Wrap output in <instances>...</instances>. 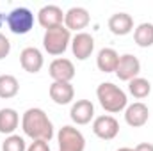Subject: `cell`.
I'll return each mask as SVG.
<instances>
[{
  "mask_svg": "<svg viewBox=\"0 0 153 151\" xmlns=\"http://www.w3.org/2000/svg\"><path fill=\"white\" fill-rule=\"evenodd\" d=\"M22 128L27 137L32 141H45L50 142L53 137V124L48 115L41 109H29L22 117Z\"/></svg>",
  "mask_w": 153,
  "mask_h": 151,
  "instance_id": "cell-1",
  "label": "cell"
},
{
  "mask_svg": "<svg viewBox=\"0 0 153 151\" xmlns=\"http://www.w3.org/2000/svg\"><path fill=\"white\" fill-rule=\"evenodd\" d=\"M96 96L100 105L103 107V110L111 114H117L121 112L126 107V94L123 89H119L117 85H114L112 82H103L98 85L96 89Z\"/></svg>",
  "mask_w": 153,
  "mask_h": 151,
  "instance_id": "cell-2",
  "label": "cell"
},
{
  "mask_svg": "<svg viewBox=\"0 0 153 151\" xmlns=\"http://www.w3.org/2000/svg\"><path fill=\"white\" fill-rule=\"evenodd\" d=\"M70 41H71L70 30L64 25H59V27L48 29L45 32V36H43V46H45V50L50 55H61V53L66 52Z\"/></svg>",
  "mask_w": 153,
  "mask_h": 151,
  "instance_id": "cell-3",
  "label": "cell"
},
{
  "mask_svg": "<svg viewBox=\"0 0 153 151\" xmlns=\"http://www.w3.org/2000/svg\"><path fill=\"white\" fill-rule=\"evenodd\" d=\"M5 23L13 34H27L34 27V14L27 7H16L5 16Z\"/></svg>",
  "mask_w": 153,
  "mask_h": 151,
  "instance_id": "cell-4",
  "label": "cell"
},
{
  "mask_svg": "<svg viewBox=\"0 0 153 151\" xmlns=\"http://www.w3.org/2000/svg\"><path fill=\"white\" fill-rule=\"evenodd\" d=\"M59 141V151H84L85 148V139L73 126H62L57 133Z\"/></svg>",
  "mask_w": 153,
  "mask_h": 151,
  "instance_id": "cell-5",
  "label": "cell"
},
{
  "mask_svg": "<svg viewBox=\"0 0 153 151\" xmlns=\"http://www.w3.org/2000/svg\"><path fill=\"white\" fill-rule=\"evenodd\" d=\"M141 73V62L135 55L132 53H125L119 57L117 68H116V75L119 80L123 82H130L134 78H137V75Z\"/></svg>",
  "mask_w": 153,
  "mask_h": 151,
  "instance_id": "cell-6",
  "label": "cell"
},
{
  "mask_svg": "<svg viewBox=\"0 0 153 151\" xmlns=\"http://www.w3.org/2000/svg\"><path fill=\"white\" fill-rule=\"evenodd\" d=\"M93 132L103 141H112L119 133V123L112 115H98L93 123Z\"/></svg>",
  "mask_w": 153,
  "mask_h": 151,
  "instance_id": "cell-7",
  "label": "cell"
},
{
  "mask_svg": "<svg viewBox=\"0 0 153 151\" xmlns=\"http://www.w3.org/2000/svg\"><path fill=\"white\" fill-rule=\"evenodd\" d=\"M50 76L53 78V82H71L75 78V66L70 59H55L52 61L50 68Z\"/></svg>",
  "mask_w": 153,
  "mask_h": 151,
  "instance_id": "cell-8",
  "label": "cell"
},
{
  "mask_svg": "<svg viewBox=\"0 0 153 151\" xmlns=\"http://www.w3.org/2000/svg\"><path fill=\"white\" fill-rule=\"evenodd\" d=\"M38 21H39V25L43 29H46V30L48 29H53V27H59L64 21V13L57 5H45V7L39 9Z\"/></svg>",
  "mask_w": 153,
  "mask_h": 151,
  "instance_id": "cell-9",
  "label": "cell"
},
{
  "mask_svg": "<svg viewBox=\"0 0 153 151\" xmlns=\"http://www.w3.org/2000/svg\"><path fill=\"white\" fill-rule=\"evenodd\" d=\"M71 50H73V55L78 61H85L94 50L93 36L87 34V32H78L75 38L71 39Z\"/></svg>",
  "mask_w": 153,
  "mask_h": 151,
  "instance_id": "cell-10",
  "label": "cell"
},
{
  "mask_svg": "<svg viewBox=\"0 0 153 151\" xmlns=\"http://www.w3.org/2000/svg\"><path fill=\"white\" fill-rule=\"evenodd\" d=\"M148 117H150V110L144 103L137 101V103H132L130 107H126V112H125V121L126 124H130L132 128H141L148 123Z\"/></svg>",
  "mask_w": 153,
  "mask_h": 151,
  "instance_id": "cell-11",
  "label": "cell"
},
{
  "mask_svg": "<svg viewBox=\"0 0 153 151\" xmlns=\"http://www.w3.org/2000/svg\"><path fill=\"white\" fill-rule=\"evenodd\" d=\"M20 62H22V68H23L25 71H29V73H38V71H41L45 61H43V53L39 52L38 48L29 46V48L22 50V53H20Z\"/></svg>",
  "mask_w": 153,
  "mask_h": 151,
  "instance_id": "cell-12",
  "label": "cell"
},
{
  "mask_svg": "<svg viewBox=\"0 0 153 151\" xmlns=\"http://www.w3.org/2000/svg\"><path fill=\"white\" fill-rule=\"evenodd\" d=\"M89 13L84 7H71L64 14V27L68 30H82L89 25Z\"/></svg>",
  "mask_w": 153,
  "mask_h": 151,
  "instance_id": "cell-13",
  "label": "cell"
},
{
  "mask_svg": "<svg viewBox=\"0 0 153 151\" xmlns=\"http://www.w3.org/2000/svg\"><path fill=\"white\" fill-rule=\"evenodd\" d=\"M50 98L57 105H68L75 98V89L70 82H53L50 85Z\"/></svg>",
  "mask_w": 153,
  "mask_h": 151,
  "instance_id": "cell-14",
  "label": "cell"
},
{
  "mask_svg": "<svg viewBox=\"0 0 153 151\" xmlns=\"http://www.w3.org/2000/svg\"><path fill=\"white\" fill-rule=\"evenodd\" d=\"M109 29L114 36H126L134 30V20L126 13H116L109 18Z\"/></svg>",
  "mask_w": 153,
  "mask_h": 151,
  "instance_id": "cell-15",
  "label": "cell"
},
{
  "mask_svg": "<svg viewBox=\"0 0 153 151\" xmlns=\"http://www.w3.org/2000/svg\"><path fill=\"white\" fill-rule=\"evenodd\" d=\"M93 115H94V107L89 100H78L70 110V117L76 124H87L93 119Z\"/></svg>",
  "mask_w": 153,
  "mask_h": 151,
  "instance_id": "cell-16",
  "label": "cell"
},
{
  "mask_svg": "<svg viewBox=\"0 0 153 151\" xmlns=\"http://www.w3.org/2000/svg\"><path fill=\"white\" fill-rule=\"evenodd\" d=\"M117 62H119V55H117V52L112 50V48L100 50V53L96 57V66L103 73H112V71H116Z\"/></svg>",
  "mask_w": 153,
  "mask_h": 151,
  "instance_id": "cell-17",
  "label": "cell"
},
{
  "mask_svg": "<svg viewBox=\"0 0 153 151\" xmlns=\"http://www.w3.org/2000/svg\"><path fill=\"white\" fill-rule=\"evenodd\" d=\"M20 123V115L14 109H2L0 110V133L11 135Z\"/></svg>",
  "mask_w": 153,
  "mask_h": 151,
  "instance_id": "cell-18",
  "label": "cell"
},
{
  "mask_svg": "<svg viewBox=\"0 0 153 151\" xmlns=\"http://www.w3.org/2000/svg\"><path fill=\"white\" fill-rule=\"evenodd\" d=\"M20 91V84L16 80V76L13 75H0V98L9 100L14 98Z\"/></svg>",
  "mask_w": 153,
  "mask_h": 151,
  "instance_id": "cell-19",
  "label": "cell"
},
{
  "mask_svg": "<svg viewBox=\"0 0 153 151\" xmlns=\"http://www.w3.org/2000/svg\"><path fill=\"white\" fill-rule=\"evenodd\" d=\"M128 91H130V94L134 96V98H137V100H143V98H146V96H150V93H152V84L146 80V78H134V80H130L128 82Z\"/></svg>",
  "mask_w": 153,
  "mask_h": 151,
  "instance_id": "cell-20",
  "label": "cell"
},
{
  "mask_svg": "<svg viewBox=\"0 0 153 151\" xmlns=\"http://www.w3.org/2000/svg\"><path fill=\"white\" fill-rule=\"evenodd\" d=\"M134 39L141 48H148L153 44V23H141L135 32H134Z\"/></svg>",
  "mask_w": 153,
  "mask_h": 151,
  "instance_id": "cell-21",
  "label": "cell"
},
{
  "mask_svg": "<svg viewBox=\"0 0 153 151\" xmlns=\"http://www.w3.org/2000/svg\"><path fill=\"white\" fill-rule=\"evenodd\" d=\"M2 151H27V146L20 135H9L2 144Z\"/></svg>",
  "mask_w": 153,
  "mask_h": 151,
  "instance_id": "cell-22",
  "label": "cell"
},
{
  "mask_svg": "<svg viewBox=\"0 0 153 151\" xmlns=\"http://www.w3.org/2000/svg\"><path fill=\"white\" fill-rule=\"evenodd\" d=\"M9 52H11V43H9V39L5 38L4 34H0V61L5 59V57L9 55Z\"/></svg>",
  "mask_w": 153,
  "mask_h": 151,
  "instance_id": "cell-23",
  "label": "cell"
},
{
  "mask_svg": "<svg viewBox=\"0 0 153 151\" xmlns=\"http://www.w3.org/2000/svg\"><path fill=\"white\" fill-rule=\"evenodd\" d=\"M27 151H50V146H48V142H45V141H34Z\"/></svg>",
  "mask_w": 153,
  "mask_h": 151,
  "instance_id": "cell-24",
  "label": "cell"
},
{
  "mask_svg": "<svg viewBox=\"0 0 153 151\" xmlns=\"http://www.w3.org/2000/svg\"><path fill=\"white\" fill-rule=\"evenodd\" d=\"M134 151H153V144H150V142H141V144H137L134 148Z\"/></svg>",
  "mask_w": 153,
  "mask_h": 151,
  "instance_id": "cell-25",
  "label": "cell"
},
{
  "mask_svg": "<svg viewBox=\"0 0 153 151\" xmlns=\"http://www.w3.org/2000/svg\"><path fill=\"white\" fill-rule=\"evenodd\" d=\"M117 151H134V150H132V148H119Z\"/></svg>",
  "mask_w": 153,
  "mask_h": 151,
  "instance_id": "cell-26",
  "label": "cell"
}]
</instances>
